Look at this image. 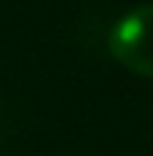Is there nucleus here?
I'll list each match as a JSON object with an SVG mask.
<instances>
[{
    "mask_svg": "<svg viewBox=\"0 0 153 156\" xmlns=\"http://www.w3.org/2000/svg\"><path fill=\"white\" fill-rule=\"evenodd\" d=\"M110 55L123 69L153 80V5L131 8L112 25Z\"/></svg>",
    "mask_w": 153,
    "mask_h": 156,
    "instance_id": "f257e3e1",
    "label": "nucleus"
}]
</instances>
